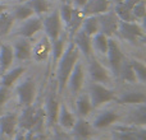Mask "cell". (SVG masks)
Listing matches in <instances>:
<instances>
[{
  "label": "cell",
  "instance_id": "obj_21",
  "mask_svg": "<svg viewBox=\"0 0 146 140\" xmlns=\"http://www.w3.org/2000/svg\"><path fill=\"white\" fill-rule=\"evenodd\" d=\"M13 52L14 58L21 61H27L31 59V52H32V45L27 41V38L17 41L13 46Z\"/></svg>",
  "mask_w": 146,
  "mask_h": 140
},
{
  "label": "cell",
  "instance_id": "obj_40",
  "mask_svg": "<svg viewBox=\"0 0 146 140\" xmlns=\"http://www.w3.org/2000/svg\"><path fill=\"white\" fill-rule=\"evenodd\" d=\"M22 140H38V135L33 131H26Z\"/></svg>",
  "mask_w": 146,
  "mask_h": 140
},
{
  "label": "cell",
  "instance_id": "obj_38",
  "mask_svg": "<svg viewBox=\"0 0 146 140\" xmlns=\"http://www.w3.org/2000/svg\"><path fill=\"white\" fill-rule=\"evenodd\" d=\"M132 14L133 17L137 19H144L145 14H146V9H145V0L139 1L133 8H132Z\"/></svg>",
  "mask_w": 146,
  "mask_h": 140
},
{
  "label": "cell",
  "instance_id": "obj_26",
  "mask_svg": "<svg viewBox=\"0 0 146 140\" xmlns=\"http://www.w3.org/2000/svg\"><path fill=\"white\" fill-rule=\"evenodd\" d=\"M108 43H109V37L101 32H98L96 35H94L92 37H91V46H92V50L98 51V52L101 54V55H106Z\"/></svg>",
  "mask_w": 146,
  "mask_h": 140
},
{
  "label": "cell",
  "instance_id": "obj_13",
  "mask_svg": "<svg viewBox=\"0 0 146 140\" xmlns=\"http://www.w3.org/2000/svg\"><path fill=\"white\" fill-rule=\"evenodd\" d=\"M42 29V19L40 17H31L25 20L22 27L18 29V35L22 38H31Z\"/></svg>",
  "mask_w": 146,
  "mask_h": 140
},
{
  "label": "cell",
  "instance_id": "obj_46",
  "mask_svg": "<svg viewBox=\"0 0 146 140\" xmlns=\"http://www.w3.org/2000/svg\"><path fill=\"white\" fill-rule=\"evenodd\" d=\"M18 1H19V3H21V4H23V3H27V1H28V0H18Z\"/></svg>",
  "mask_w": 146,
  "mask_h": 140
},
{
  "label": "cell",
  "instance_id": "obj_22",
  "mask_svg": "<svg viewBox=\"0 0 146 140\" xmlns=\"http://www.w3.org/2000/svg\"><path fill=\"white\" fill-rule=\"evenodd\" d=\"M13 60H14V52L13 47L9 45H0V73H5L10 68Z\"/></svg>",
  "mask_w": 146,
  "mask_h": 140
},
{
  "label": "cell",
  "instance_id": "obj_23",
  "mask_svg": "<svg viewBox=\"0 0 146 140\" xmlns=\"http://www.w3.org/2000/svg\"><path fill=\"white\" fill-rule=\"evenodd\" d=\"M92 105H91L90 97H88L87 93H82L77 97L76 99V111H77L78 116L82 118L87 117L90 115V112L92 111Z\"/></svg>",
  "mask_w": 146,
  "mask_h": 140
},
{
  "label": "cell",
  "instance_id": "obj_27",
  "mask_svg": "<svg viewBox=\"0 0 146 140\" xmlns=\"http://www.w3.org/2000/svg\"><path fill=\"white\" fill-rule=\"evenodd\" d=\"M129 122L133 126H144L146 124V106L145 103L137 105V107L129 113Z\"/></svg>",
  "mask_w": 146,
  "mask_h": 140
},
{
  "label": "cell",
  "instance_id": "obj_42",
  "mask_svg": "<svg viewBox=\"0 0 146 140\" xmlns=\"http://www.w3.org/2000/svg\"><path fill=\"white\" fill-rule=\"evenodd\" d=\"M86 3H87V0H73V4H74L76 8H78V9H82L86 5Z\"/></svg>",
  "mask_w": 146,
  "mask_h": 140
},
{
  "label": "cell",
  "instance_id": "obj_3",
  "mask_svg": "<svg viewBox=\"0 0 146 140\" xmlns=\"http://www.w3.org/2000/svg\"><path fill=\"white\" fill-rule=\"evenodd\" d=\"M88 97H90L91 105L92 107H100L101 105L110 102V101L115 99V93L111 89L106 88L105 85L100 84V83H90L88 85Z\"/></svg>",
  "mask_w": 146,
  "mask_h": 140
},
{
  "label": "cell",
  "instance_id": "obj_1",
  "mask_svg": "<svg viewBox=\"0 0 146 140\" xmlns=\"http://www.w3.org/2000/svg\"><path fill=\"white\" fill-rule=\"evenodd\" d=\"M78 60H80V51L76 47L74 43L69 42L58 60L56 79H58V85H59V90L60 92L67 85V80L69 78V74H71V71L73 70L76 63Z\"/></svg>",
  "mask_w": 146,
  "mask_h": 140
},
{
  "label": "cell",
  "instance_id": "obj_34",
  "mask_svg": "<svg viewBox=\"0 0 146 140\" xmlns=\"http://www.w3.org/2000/svg\"><path fill=\"white\" fill-rule=\"evenodd\" d=\"M27 4L31 7L33 13L37 15L46 14L50 9V4H49L48 0H28Z\"/></svg>",
  "mask_w": 146,
  "mask_h": 140
},
{
  "label": "cell",
  "instance_id": "obj_15",
  "mask_svg": "<svg viewBox=\"0 0 146 140\" xmlns=\"http://www.w3.org/2000/svg\"><path fill=\"white\" fill-rule=\"evenodd\" d=\"M73 43L76 45V47L78 48L80 52H82L86 58H90L91 52H92V46H91V37L88 35H86L82 29H78L77 32L73 35Z\"/></svg>",
  "mask_w": 146,
  "mask_h": 140
},
{
  "label": "cell",
  "instance_id": "obj_17",
  "mask_svg": "<svg viewBox=\"0 0 146 140\" xmlns=\"http://www.w3.org/2000/svg\"><path fill=\"white\" fill-rule=\"evenodd\" d=\"M72 131H73V134H74V136L77 139L87 140L94 135L95 129L92 128V125H91L87 120L80 117V118L76 120L74 125H73V128H72Z\"/></svg>",
  "mask_w": 146,
  "mask_h": 140
},
{
  "label": "cell",
  "instance_id": "obj_6",
  "mask_svg": "<svg viewBox=\"0 0 146 140\" xmlns=\"http://www.w3.org/2000/svg\"><path fill=\"white\" fill-rule=\"evenodd\" d=\"M15 93L19 103L26 107V106H31L35 101L36 97V83L32 79H26L15 88Z\"/></svg>",
  "mask_w": 146,
  "mask_h": 140
},
{
  "label": "cell",
  "instance_id": "obj_11",
  "mask_svg": "<svg viewBox=\"0 0 146 140\" xmlns=\"http://www.w3.org/2000/svg\"><path fill=\"white\" fill-rule=\"evenodd\" d=\"M83 80H85V71H83V66L81 64V61L78 60L71 71V74H69L68 80H67V85L69 87L73 94H77L81 90V88L83 85Z\"/></svg>",
  "mask_w": 146,
  "mask_h": 140
},
{
  "label": "cell",
  "instance_id": "obj_29",
  "mask_svg": "<svg viewBox=\"0 0 146 140\" xmlns=\"http://www.w3.org/2000/svg\"><path fill=\"white\" fill-rule=\"evenodd\" d=\"M118 77H121V79L127 83H135L137 80L129 60H127V59L123 60V63H122V65H121V69H119Z\"/></svg>",
  "mask_w": 146,
  "mask_h": 140
},
{
  "label": "cell",
  "instance_id": "obj_25",
  "mask_svg": "<svg viewBox=\"0 0 146 140\" xmlns=\"http://www.w3.org/2000/svg\"><path fill=\"white\" fill-rule=\"evenodd\" d=\"M25 70L26 69L23 68V66H17V68L7 71L5 74L1 75V78H0V85H1V87H5V88H10L18 79H19V77L25 73Z\"/></svg>",
  "mask_w": 146,
  "mask_h": 140
},
{
  "label": "cell",
  "instance_id": "obj_44",
  "mask_svg": "<svg viewBox=\"0 0 146 140\" xmlns=\"http://www.w3.org/2000/svg\"><path fill=\"white\" fill-rule=\"evenodd\" d=\"M54 140H67V139H64V138H62V136H56Z\"/></svg>",
  "mask_w": 146,
  "mask_h": 140
},
{
  "label": "cell",
  "instance_id": "obj_45",
  "mask_svg": "<svg viewBox=\"0 0 146 140\" xmlns=\"http://www.w3.org/2000/svg\"><path fill=\"white\" fill-rule=\"evenodd\" d=\"M113 1L115 3V4H118V3H122V1H123V0H113Z\"/></svg>",
  "mask_w": 146,
  "mask_h": 140
},
{
  "label": "cell",
  "instance_id": "obj_33",
  "mask_svg": "<svg viewBox=\"0 0 146 140\" xmlns=\"http://www.w3.org/2000/svg\"><path fill=\"white\" fill-rule=\"evenodd\" d=\"M83 18H85V15H83L82 10L78 9V8L73 9L72 18H71V20H69L68 26H67V27L69 28V31H71V35H72V36L74 35V33L81 28V23H82Z\"/></svg>",
  "mask_w": 146,
  "mask_h": 140
},
{
  "label": "cell",
  "instance_id": "obj_36",
  "mask_svg": "<svg viewBox=\"0 0 146 140\" xmlns=\"http://www.w3.org/2000/svg\"><path fill=\"white\" fill-rule=\"evenodd\" d=\"M73 9H74V8H73L69 3H63L62 7L58 9L59 17H60V19H62V23H64L66 26H68L69 20H71L72 14H73Z\"/></svg>",
  "mask_w": 146,
  "mask_h": 140
},
{
  "label": "cell",
  "instance_id": "obj_19",
  "mask_svg": "<svg viewBox=\"0 0 146 140\" xmlns=\"http://www.w3.org/2000/svg\"><path fill=\"white\" fill-rule=\"evenodd\" d=\"M59 107H60V105H59V101H58V98H56V94L54 92H50L48 98H46V116H48L49 125L56 124Z\"/></svg>",
  "mask_w": 146,
  "mask_h": 140
},
{
  "label": "cell",
  "instance_id": "obj_7",
  "mask_svg": "<svg viewBox=\"0 0 146 140\" xmlns=\"http://www.w3.org/2000/svg\"><path fill=\"white\" fill-rule=\"evenodd\" d=\"M96 17H98V22H99V32L104 33L108 37H110L115 32H118L119 19L114 12H109L108 10V12L99 14Z\"/></svg>",
  "mask_w": 146,
  "mask_h": 140
},
{
  "label": "cell",
  "instance_id": "obj_31",
  "mask_svg": "<svg viewBox=\"0 0 146 140\" xmlns=\"http://www.w3.org/2000/svg\"><path fill=\"white\" fill-rule=\"evenodd\" d=\"M33 10L31 9V7L27 4V3H23V4H19L17 8L14 9V12L12 13L13 18H14V20H26L28 19V18L33 17Z\"/></svg>",
  "mask_w": 146,
  "mask_h": 140
},
{
  "label": "cell",
  "instance_id": "obj_2",
  "mask_svg": "<svg viewBox=\"0 0 146 140\" xmlns=\"http://www.w3.org/2000/svg\"><path fill=\"white\" fill-rule=\"evenodd\" d=\"M44 124V112L36 110L32 105L26 106L21 115L18 116V128L25 131H33L37 134Z\"/></svg>",
  "mask_w": 146,
  "mask_h": 140
},
{
  "label": "cell",
  "instance_id": "obj_20",
  "mask_svg": "<svg viewBox=\"0 0 146 140\" xmlns=\"http://www.w3.org/2000/svg\"><path fill=\"white\" fill-rule=\"evenodd\" d=\"M119 105H141L146 102V94L142 90H128L122 93L119 98H115Z\"/></svg>",
  "mask_w": 146,
  "mask_h": 140
},
{
  "label": "cell",
  "instance_id": "obj_43",
  "mask_svg": "<svg viewBox=\"0 0 146 140\" xmlns=\"http://www.w3.org/2000/svg\"><path fill=\"white\" fill-rule=\"evenodd\" d=\"M8 10V7L5 4H0V14H1V13H4V12H7Z\"/></svg>",
  "mask_w": 146,
  "mask_h": 140
},
{
  "label": "cell",
  "instance_id": "obj_12",
  "mask_svg": "<svg viewBox=\"0 0 146 140\" xmlns=\"http://www.w3.org/2000/svg\"><path fill=\"white\" fill-rule=\"evenodd\" d=\"M115 140H146V130L144 126L119 128L115 133Z\"/></svg>",
  "mask_w": 146,
  "mask_h": 140
},
{
  "label": "cell",
  "instance_id": "obj_28",
  "mask_svg": "<svg viewBox=\"0 0 146 140\" xmlns=\"http://www.w3.org/2000/svg\"><path fill=\"white\" fill-rule=\"evenodd\" d=\"M81 29L88 35L90 37H92L94 35L99 32V22L96 15H86L83 18L82 23H81Z\"/></svg>",
  "mask_w": 146,
  "mask_h": 140
},
{
  "label": "cell",
  "instance_id": "obj_24",
  "mask_svg": "<svg viewBox=\"0 0 146 140\" xmlns=\"http://www.w3.org/2000/svg\"><path fill=\"white\" fill-rule=\"evenodd\" d=\"M74 122H76V118H74V116H73V113L71 112V110H69L66 105H62L60 107H59L56 124H59L60 128H63V129H72Z\"/></svg>",
  "mask_w": 146,
  "mask_h": 140
},
{
  "label": "cell",
  "instance_id": "obj_5",
  "mask_svg": "<svg viewBox=\"0 0 146 140\" xmlns=\"http://www.w3.org/2000/svg\"><path fill=\"white\" fill-rule=\"evenodd\" d=\"M118 32L124 40L129 41L131 43H136L145 37V32L142 27L136 22H122L119 20Z\"/></svg>",
  "mask_w": 146,
  "mask_h": 140
},
{
  "label": "cell",
  "instance_id": "obj_47",
  "mask_svg": "<svg viewBox=\"0 0 146 140\" xmlns=\"http://www.w3.org/2000/svg\"><path fill=\"white\" fill-rule=\"evenodd\" d=\"M0 140H8V139H5L4 136H1V135H0Z\"/></svg>",
  "mask_w": 146,
  "mask_h": 140
},
{
  "label": "cell",
  "instance_id": "obj_39",
  "mask_svg": "<svg viewBox=\"0 0 146 140\" xmlns=\"http://www.w3.org/2000/svg\"><path fill=\"white\" fill-rule=\"evenodd\" d=\"M9 98V88H5L0 85V111H1L3 106L5 105V102Z\"/></svg>",
  "mask_w": 146,
  "mask_h": 140
},
{
  "label": "cell",
  "instance_id": "obj_9",
  "mask_svg": "<svg viewBox=\"0 0 146 140\" xmlns=\"http://www.w3.org/2000/svg\"><path fill=\"white\" fill-rule=\"evenodd\" d=\"M18 115L7 113L0 116V135L5 139H14L17 135Z\"/></svg>",
  "mask_w": 146,
  "mask_h": 140
},
{
  "label": "cell",
  "instance_id": "obj_30",
  "mask_svg": "<svg viewBox=\"0 0 146 140\" xmlns=\"http://www.w3.org/2000/svg\"><path fill=\"white\" fill-rule=\"evenodd\" d=\"M114 13H115V15L118 17V19L122 20V22H136V18L132 14V10L129 9V8H127L123 3L115 4Z\"/></svg>",
  "mask_w": 146,
  "mask_h": 140
},
{
  "label": "cell",
  "instance_id": "obj_4",
  "mask_svg": "<svg viewBox=\"0 0 146 140\" xmlns=\"http://www.w3.org/2000/svg\"><path fill=\"white\" fill-rule=\"evenodd\" d=\"M42 28L45 31V36L50 40V42H54L60 36L62 19L59 17L58 9L53 10L50 14L46 15V18L42 20Z\"/></svg>",
  "mask_w": 146,
  "mask_h": 140
},
{
  "label": "cell",
  "instance_id": "obj_16",
  "mask_svg": "<svg viewBox=\"0 0 146 140\" xmlns=\"http://www.w3.org/2000/svg\"><path fill=\"white\" fill-rule=\"evenodd\" d=\"M110 0H87L86 5L82 8L83 15H99L108 12Z\"/></svg>",
  "mask_w": 146,
  "mask_h": 140
},
{
  "label": "cell",
  "instance_id": "obj_37",
  "mask_svg": "<svg viewBox=\"0 0 146 140\" xmlns=\"http://www.w3.org/2000/svg\"><path fill=\"white\" fill-rule=\"evenodd\" d=\"M132 65V69L135 71V75H136V79L141 83H145L146 80V66L141 61H137V60H132L129 61Z\"/></svg>",
  "mask_w": 146,
  "mask_h": 140
},
{
  "label": "cell",
  "instance_id": "obj_32",
  "mask_svg": "<svg viewBox=\"0 0 146 140\" xmlns=\"http://www.w3.org/2000/svg\"><path fill=\"white\" fill-rule=\"evenodd\" d=\"M14 23V18L10 13L4 12L0 14V37H4L10 32Z\"/></svg>",
  "mask_w": 146,
  "mask_h": 140
},
{
  "label": "cell",
  "instance_id": "obj_14",
  "mask_svg": "<svg viewBox=\"0 0 146 140\" xmlns=\"http://www.w3.org/2000/svg\"><path fill=\"white\" fill-rule=\"evenodd\" d=\"M51 54V42L48 37H42L38 42H36L35 46H32V52H31V58L37 63L45 61Z\"/></svg>",
  "mask_w": 146,
  "mask_h": 140
},
{
  "label": "cell",
  "instance_id": "obj_18",
  "mask_svg": "<svg viewBox=\"0 0 146 140\" xmlns=\"http://www.w3.org/2000/svg\"><path fill=\"white\" fill-rule=\"evenodd\" d=\"M119 118V115L113 110H106L104 112H101L98 117L94 120L92 122V128L94 129H105V128H109L110 125H113L117 120Z\"/></svg>",
  "mask_w": 146,
  "mask_h": 140
},
{
  "label": "cell",
  "instance_id": "obj_8",
  "mask_svg": "<svg viewBox=\"0 0 146 140\" xmlns=\"http://www.w3.org/2000/svg\"><path fill=\"white\" fill-rule=\"evenodd\" d=\"M106 56H108V63H109V66H110V70L115 75H118L121 65H122V63H123V60L126 58H124V55H123V52H122L119 45L114 40H111V38H109Z\"/></svg>",
  "mask_w": 146,
  "mask_h": 140
},
{
  "label": "cell",
  "instance_id": "obj_35",
  "mask_svg": "<svg viewBox=\"0 0 146 140\" xmlns=\"http://www.w3.org/2000/svg\"><path fill=\"white\" fill-rule=\"evenodd\" d=\"M64 48H66V46H64V37H60V36H59V37L56 38L54 42H51V54H53V61L58 63V60H59V58L62 56V54H63Z\"/></svg>",
  "mask_w": 146,
  "mask_h": 140
},
{
  "label": "cell",
  "instance_id": "obj_10",
  "mask_svg": "<svg viewBox=\"0 0 146 140\" xmlns=\"http://www.w3.org/2000/svg\"><path fill=\"white\" fill-rule=\"evenodd\" d=\"M87 71L90 78L92 79V82L95 83H108L110 77H109L108 70L105 69V66L98 60V59H91L87 66Z\"/></svg>",
  "mask_w": 146,
  "mask_h": 140
},
{
  "label": "cell",
  "instance_id": "obj_48",
  "mask_svg": "<svg viewBox=\"0 0 146 140\" xmlns=\"http://www.w3.org/2000/svg\"><path fill=\"white\" fill-rule=\"evenodd\" d=\"M58 1H63V3H66V1H67V0H58Z\"/></svg>",
  "mask_w": 146,
  "mask_h": 140
},
{
  "label": "cell",
  "instance_id": "obj_41",
  "mask_svg": "<svg viewBox=\"0 0 146 140\" xmlns=\"http://www.w3.org/2000/svg\"><path fill=\"white\" fill-rule=\"evenodd\" d=\"M139 1H141V0H123L122 3H123V4L126 5L127 8H129V9L132 10V8H133Z\"/></svg>",
  "mask_w": 146,
  "mask_h": 140
}]
</instances>
